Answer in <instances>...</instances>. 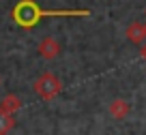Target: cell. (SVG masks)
Here are the masks:
<instances>
[{
	"mask_svg": "<svg viewBox=\"0 0 146 135\" xmlns=\"http://www.w3.org/2000/svg\"><path fill=\"white\" fill-rule=\"evenodd\" d=\"M60 90H62V84L54 73H41L35 79V92L43 101H52L54 97L60 95Z\"/></svg>",
	"mask_w": 146,
	"mask_h": 135,
	"instance_id": "obj_2",
	"label": "cell"
},
{
	"mask_svg": "<svg viewBox=\"0 0 146 135\" xmlns=\"http://www.w3.org/2000/svg\"><path fill=\"white\" fill-rule=\"evenodd\" d=\"M127 39L131 43H146V24L133 22L131 26L127 28Z\"/></svg>",
	"mask_w": 146,
	"mask_h": 135,
	"instance_id": "obj_4",
	"label": "cell"
},
{
	"mask_svg": "<svg viewBox=\"0 0 146 135\" xmlns=\"http://www.w3.org/2000/svg\"><path fill=\"white\" fill-rule=\"evenodd\" d=\"M13 126H15V118L11 116V114H5L0 109V135H7Z\"/></svg>",
	"mask_w": 146,
	"mask_h": 135,
	"instance_id": "obj_7",
	"label": "cell"
},
{
	"mask_svg": "<svg viewBox=\"0 0 146 135\" xmlns=\"http://www.w3.org/2000/svg\"><path fill=\"white\" fill-rule=\"evenodd\" d=\"M142 58H144V60H146V43H144V45H142Z\"/></svg>",
	"mask_w": 146,
	"mask_h": 135,
	"instance_id": "obj_8",
	"label": "cell"
},
{
	"mask_svg": "<svg viewBox=\"0 0 146 135\" xmlns=\"http://www.w3.org/2000/svg\"><path fill=\"white\" fill-rule=\"evenodd\" d=\"M129 112H131V107H129V103H127L125 99H114L112 103H110V114H112L116 120H123V118H127Z\"/></svg>",
	"mask_w": 146,
	"mask_h": 135,
	"instance_id": "obj_5",
	"label": "cell"
},
{
	"mask_svg": "<svg viewBox=\"0 0 146 135\" xmlns=\"http://www.w3.org/2000/svg\"><path fill=\"white\" fill-rule=\"evenodd\" d=\"M0 84H2V79H0Z\"/></svg>",
	"mask_w": 146,
	"mask_h": 135,
	"instance_id": "obj_9",
	"label": "cell"
},
{
	"mask_svg": "<svg viewBox=\"0 0 146 135\" xmlns=\"http://www.w3.org/2000/svg\"><path fill=\"white\" fill-rule=\"evenodd\" d=\"M0 109L5 114H11V116H13L17 109H22V99H19L17 95H7L5 99L0 101Z\"/></svg>",
	"mask_w": 146,
	"mask_h": 135,
	"instance_id": "obj_6",
	"label": "cell"
},
{
	"mask_svg": "<svg viewBox=\"0 0 146 135\" xmlns=\"http://www.w3.org/2000/svg\"><path fill=\"white\" fill-rule=\"evenodd\" d=\"M36 52H39V56H41V58H45V60H54L56 56L60 54V43L54 39V36H45V39L39 43Z\"/></svg>",
	"mask_w": 146,
	"mask_h": 135,
	"instance_id": "obj_3",
	"label": "cell"
},
{
	"mask_svg": "<svg viewBox=\"0 0 146 135\" xmlns=\"http://www.w3.org/2000/svg\"><path fill=\"white\" fill-rule=\"evenodd\" d=\"M90 15L88 9H71V11H45L36 5L35 0H19L11 11V17L17 26L22 28H32L41 22L43 17H82Z\"/></svg>",
	"mask_w": 146,
	"mask_h": 135,
	"instance_id": "obj_1",
	"label": "cell"
}]
</instances>
